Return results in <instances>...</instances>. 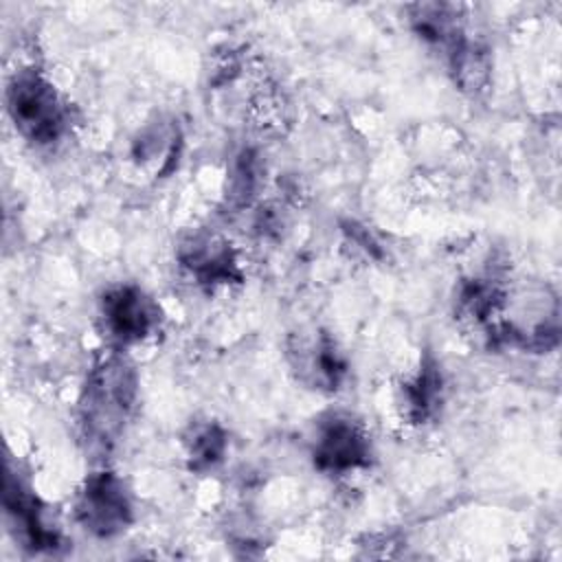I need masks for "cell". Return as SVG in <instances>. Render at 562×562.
<instances>
[{"label": "cell", "mask_w": 562, "mask_h": 562, "mask_svg": "<svg viewBox=\"0 0 562 562\" xmlns=\"http://www.w3.org/2000/svg\"><path fill=\"white\" fill-rule=\"evenodd\" d=\"M138 400V375L123 356L101 358L88 373L77 422L81 439L94 452L112 450L123 437Z\"/></svg>", "instance_id": "obj_1"}, {"label": "cell", "mask_w": 562, "mask_h": 562, "mask_svg": "<svg viewBox=\"0 0 562 562\" xmlns=\"http://www.w3.org/2000/svg\"><path fill=\"white\" fill-rule=\"evenodd\" d=\"M4 99L15 132L33 145H53L70 127V105L40 68L15 70Z\"/></svg>", "instance_id": "obj_2"}, {"label": "cell", "mask_w": 562, "mask_h": 562, "mask_svg": "<svg viewBox=\"0 0 562 562\" xmlns=\"http://www.w3.org/2000/svg\"><path fill=\"white\" fill-rule=\"evenodd\" d=\"M72 516L90 536L101 540L116 538L134 522L132 492L116 472L94 470L75 494Z\"/></svg>", "instance_id": "obj_3"}, {"label": "cell", "mask_w": 562, "mask_h": 562, "mask_svg": "<svg viewBox=\"0 0 562 562\" xmlns=\"http://www.w3.org/2000/svg\"><path fill=\"white\" fill-rule=\"evenodd\" d=\"M314 468L327 476H349L369 470L373 443L362 422L347 413H329L316 424L312 441Z\"/></svg>", "instance_id": "obj_4"}, {"label": "cell", "mask_w": 562, "mask_h": 562, "mask_svg": "<svg viewBox=\"0 0 562 562\" xmlns=\"http://www.w3.org/2000/svg\"><path fill=\"white\" fill-rule=\"evenodd\" d=\"M99 316L105 334L119 345H138L160 329L158 303L134 283H119L103 292Z\"/></svg>", "instance_id": "obj_5"}, {"label": "cell", "mask_w": 562, "mask_h": 562, "mask_svg": "<svg viewBox=\"0 0 562 562\" xmlns=\"http://www.w3.org/2000/svg\"><path fill=\"white\" fill-rule=\"evenodd\" d=\"M4 512L15 540L31 553H57L64 549V538L48 522L44 505L24 479L7 463L4 474Z\"/></svg>", "instance_id": "obj_6"}, {"label": "cell", "mask_w": 562, "mask_h": 562, "mask_svg": "<svg viewBox=\"0 0 562 562\" xmlns=\"http://www.w3.org/2000/svg\"><path fill=\"white\" fill-rule=\"evenodd\" d=\"M176 259L180 268L204 290L231 288L241 283L244 270L231 241L222 235L198 231L178 244Z\"/></svg>", "instance_id": "obj_7"}, {"label": "cell", "mask_w": 562, "mask_h": 562, "mask_svg": "<svg viewBox=\"0 0 562 562\" xmlns=\"http://www.w3.org/2000/svg\"><path fill=\"white\" fill-rule=\"evenodd\" d=\"M288 360L296 378L316 391H338L349 373L345 353L325 329L294 334L288 340Z\"/></svg>", "instance_id": "obj_8"}, {"label": "cell", "mask_w": 562, "mask_h": 562, "mask_svg": "<svg viewBox=\"0 0 562 562\" xmlns=\"http://www.w3.org/2000/svg\"><path fill=\"white\" fill-rule=\"evenodd\" d=\"M443 404V373L439 362L426 353L417 369L397 386V408L406 424L424 426L432 422Z\"/></svg>", "instance_id": "obj_9"}, {"label": "cell", "mask_w": 562, "mask_h": 562, "mask_svg": "<svg viewBox=\"0 0 562 562\" xmlns=\"http://www.w3.org/2000/svg\"><path fill=\"white\" fill-rule=\"evenodd\" d=\"M406 11L413 33L428 46L443 53L468 33L463 24V7L459 4L417 2Z\"/></svg>", "instance_id": "obj_10"}, {"label": "cell", "mask_w": 562, "mask_h": 562, "mask_svg": "<svg viewBox=\"0 0 562 562\" xmlns=\"http://www.w3.org/2000/svg\"><path fill=\"white\" fill-rule=\"evenodd\" d=\"M443 55H446L448 72L461 92L481 94L490 86L492 53L483 42L472 40L470 33H465Z\"/></svg>", "instance_id": "obj_11"}, {"label": "cell", "mask_w": 562, "mask_h": 562, "mask_svg": "<svg viewBox=\"0 0 562 562\" xmlns=\"http://www.w3.org/2000/svg\"><path fill=\"white\" fill-rule=\"evenodd\" d=\"M182 448L187 468L195 474H204L224 461L228 435L217 422H193L182 435Z\"/></svg>", "instance_id": "obj_12"}, {"label": "cell", "mask_w": 562, "mask_h": 562, "mask_svg": "<svg viewBox=\"0 0 562 562\" xmlns=\"http://www.w3.org/2000/svg\"><path fill=\"white\" fill-rule=\"evenodd\" d=\"M261 182V167L259 158L252 149H241L231 169V184H228V200L235 206H248L257 195Z\"/></svg>", "instance_id": "obj_13"}]
</instances>
